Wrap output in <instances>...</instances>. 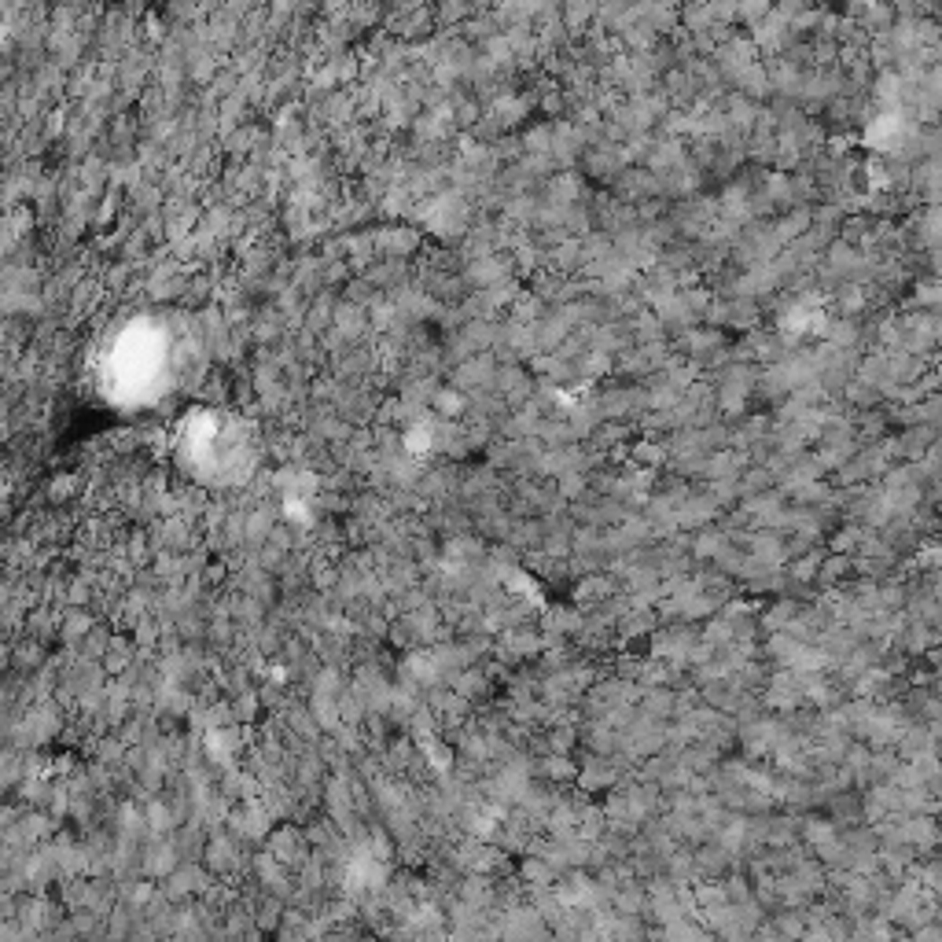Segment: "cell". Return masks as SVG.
Instances as JSON below:
<instances>
[{"instance_id": "6da1fadb", "label": "cell", "mask_w": 942, "mask_h": 942, "mask_svg": "<svg viewBox=\"0 0 942 942\" xmlns=\"http://www.w3.org/2000/svg\"><path fill=\"white\" fill-rule=\"evenodd\" d=\"M523 880L534 884V887H548V884H556V866H548L541 858H530L523 866Z\"/></svg>"}]
</instances>
